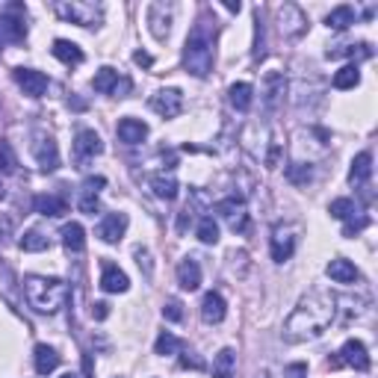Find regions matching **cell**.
<instances>
[{
	"mask_svg": "<svg viewBox=\"0 0 378 378\" xmlns=\"http://www.w3.org/2000/svg\"><path fill=\"white\" fill-rule=\"evenodd\" d=\"M366 225H370V219L366 216H361V219H346V228H343V237H354V233H361Z\"/></svg>",
	"mask_w": 378,
	"mask_h": 378,
	"instance_id": "40",
	"label": "cell"
},
{
	"mask_svg": "<svg viewBox=\"0 0 378 378\" xmlns=\"http://www.w3.org/2000/svg\"><path fill=\"white\" fill-rule=\"evenodd\" d=\"M287 174H290L293 183H307V181H310V169H307V165H302V163H293Z\"/></svg>",
	"mask_w": 378,
	"mask_h": 378,
	"instance_id": "41",
	"label": "cell"
},
{
	"mask_svg": "<svg viewBox=\"0 0 378 378\" xmlns=\"http://www.w3.org/2000/svg\"><path fill=\"white\" fill-rule=\"evenodd\" d=\"M127 287H130L127 275L121 272L118 266H107L104 275H101V290L104 293H127Z\"/></svg>",
	"mask_w": 378,
	"mask_h": 378,
	"instance_id": "24",
	"label": "cell"
},
{
	"mask_svg": "<svg viewBox=\"0 0 378 378\" xmlns=\"http://www.w3.org/2000/svg\"><path fill=\"white\" fill-rule=\"evenodd\" d=\"M216 213L228 219V225L233 233H242L249 228V213H246V204H242V198L231 195V198H222L216 204Z\"/></svg>",
	"mask_w": 378,
	"mask_h": 378,
	"instance_id": "10",
	"label": "cell"
},
{
	"mask_svg": "<svg viewBox=\"0 0 378 378\" xmlns=\"http://www.w3.org/2000/svg\"><path fill=\"white\" fill-rule=\"evenodd\" d=\"M284 378H307V363H290L284 370Z\"/></svg>",
	"mask_w": 378,
	"mask_h": 378,
	"instance_id": "43",
	"label": "cell"
},
{
	"mask_svg": "<svg viewBox=\"0 0 378 378\" xmlns=\"http://www.w3.org/2000/svg\"><path fill=\"white\" fill-rule=\"evenodd\" d=\"M334 296L325 290H314L307 293L302 302L296 305V310L284 322V340L287 343H307V340H319L328 331V325L334 322Z\"/></svg>",
	"mask_w": 378,
	"mask_h": 378,
	"instance_id": "1",
	"label": "cell"
},
{
	"mask_svg": "<svg viewBox=\"0 0 378 378\" xmlns=\"http://www.w3.org/2000/svg\"><path fill=\"white\" fill-rule=\"evenodd\" d=\"M24 296L30 307H36L39 314H57L65 307L71 296V287L62 278H48V275H27L24 278Z\"/></svg>",
	"mask_w": 378,
	"mask_h": 378,
	"instance_id": "3",
	"label": "cell"
},
{
	"mask_svg": "<svg viewBox=\"0 0 378 378\" xmlns=\"http://www.w3.org/2000/svg\"><path fill=\"white\" fill-rule=\"evenodd\" d=\"M92 89H95V92H101V95H118V71L109 69V65H104L101 71H95Z\"/></svg>",
	"mask_w": 378,
	"mask_h": 378,
	"instance_id": "22",
	"label": "cell"
},
{
	"mask_svg": "<svg viewBox=\"0 0 378 378\" xmlns=\"http://www.w3.org/2000/svg\"><path fill=\"white\" fill-rule=\"evenodd\" d=\"M18 169V157L6 139H0V174H12Z\"/></svg>",
	"mask_w": 378,
	"mask_h": 378,
	"instance_id": "35",
	"label": "cell"
},
{
	"mask_svg": "<svg viewBox=\"0 0 378 378\" xmlns=\"http://www.w3.org/2000/svg\"><path fill=\"white\" fill-rule=\"evenodd\" d=\"M154 352L163 354V358L165 354H177L181 352V340H177L174 334H169V331H163V334L157 337V343H154Z\"/></svg>",
	"mask_w": 378,
	"mask_h": 378,
	"instance_id": "36",
	"label": "cell"
},
{
	"mask_svg": "<svg viewBox=\"0 0 378 378\" xmlns=\"http://www.w3.org/2000/svg\"><path fill=\"white\" fill-rule=\"evenodd\" d=\"M77 207H80L83 213H92V216H95L101 204H98V195H95V192H83V195H80V204H77Z\"/></svg>",
	"mask_w": 378,
	"mask_h": 378,
	"instance_id": "42",
	"label": "cell"
},
{
	"mask_svg": "<svg viewBox=\"0 0 378 378\" xmlns=\"http://www.w3.org/2000/svg\"><path fill=\"white\" fill-rule=\"evenodd\" d=\"M148 183H151V189H154V195L165 198V201H172V198L177 195V181H174L172 174H154Z\"/></svg>",
	"mask_w": 378,
	"mask_h": 378,
	"instance_id": "28",
	"label": "cell"
},
{
	"mask_svg": "<svg viewBox=\"0 0 378 378\" xmlns=\"http://www.w3.org/2000/svg\"><path fill=\"white\" fill-rule=\"evenodd\" d=\"M127 225H130V222H127V213H107L104 222L98 225V237L113 246V242H118L121 237H125Z\"/></svg>",
	"mask_w": 378,
	"mask_h": 378,
	"instance_id": "12",
	"label": "cell"
},
{
	"mask_svg": "<svg viewBox=\"0 0 378 378\" xmlns=\"http://www.w3.org/2000/svg\"><path fill=\"white\" fill-rule=\"evenodd\" d=\"M148 24H151V33L154 39H165L172 30V9L165 3H154L148 9Z\"/></svg>",
	"mask_w": 378,
	"mask_h": 378,
	"instance_id": "15",
	"label": "cell"
},
{
	"mask_svg": "<svg viewBox=\"0 0 378 378\" xmlns=\"http://www.w3.org/2000/svg\"><path fill=\"white\" fill-rule=\"evenodd\" d=\"M233 370H237V352L222 349L213 358V378H233Z\"/></svg>",
	"mask_w": 378,
	"mask_h": 378,
	"instance_id": "26",
	"label": "cell"
},
{
	"mask_svg": "<svg viewBox=\"0 0 378 378\" xmlns=\"http://www.w3.org/2000/svg\"><path fill=\"white\" fill-rule=\"evenodd\" d=\"M198 240H201L204 246H216L219 242V225H216L213 216H204L198 222Z\"/></svg>",
	"mask_w": 378,
	"mask_h": 378,
	"instance_id": "33",
	"label": "cell"
},
{
	"mask_svg": "<svg viewBox=\"0 0 378 378\" xmlns=\"http://www.w3.org/2000/svg\"><path fill=\"white\" fill-rule=\"evenodd\" d=\"M30 151H33V157H36L42 172H57L60 169V148H57V142H53V136H48V133H42V130L33 133Z\"/></svg>",
	"mask_w": 378,
	"mask_h": 378,
	"instance_id": "6",
	"label": "cell"
},
{
	"mask_svg": "<svg viewBox=\"0 0 378 378\" xmlns=\"http://www.w3.org/2000/svg\"><path fill=\"white\" fill-rule=\"evenodd\" d=\"M151 109L163 118H177L183 109V92L181 89H160L151 95Z\"/></svg>",
	"mask_w": 378,
	"mask_h": 378,
	"instance_id": "9",
	"label": "cell"
},
{
	"mask_svg": "<svg viewBox=\"0 0 378 378\" xmlns=\"http://www.w3.org/2000/svg\"><path fill=\"white\" fill-rule=\"evenodd\" d=\"M133 62L142 65V69H151V65H154V57H151V53H145V51H136V53H133Z\"/></svg>",
	"mask_w": 378,
	"mask_h": 378,
	"instance_id": "44",
	"label": "cell"
},
{
	"mask_svg": "<svg viewBox=\"0 0 378 378\" xmlns=\"http://www.w3.org/2000/svg\"><path fill=\"white\" fill-rule=\"evenodd\" d=\"M331 370H340V366H352V370L358 372H366L370 370V354H366V346L361 340H346L340 349V358L328 361Z\"/></svg>",
	"mask_w": 378,
	"mask_h": 378,
	"instance_id": "7",
	"label": "cell"
},
{
	"mask_svg": "<svg viewBox=\"0 0 378 378\" xmlns=\"http://www.w3.org/2000/svg\"><path fill=\"white\" fill-rule=\"evenodd\" d=\"M358 83H361V71H358V65L354 62L343 65V69L334 74V89H343V92H346V89H354Z\"/></svg>",
	"mask_w": 378,
	"mask_h": 378,
	"instance_id": "31",
	"label": "cell"
},
{
	"mask_svg": "<svg viewBox=\"0 0 378 378\" xmlns=\"http://www.w3.org/2000/svg\"><path fill=\"white\" fill-rule=\"evenodd\" d=\"M15 83L24 89V95H30V98H42L51 86L48 74H42L36 69H15Z\"/></svg>",
	"mask_w": 378,
	"mask_h": 378,
	"instance_id": "11",
	"label": "cell"
},
{
	"mask_svg": "<svg viewBox=\"0 0 378 378\" xmlns=\"http://www.w3.org/2000/svg\"><path fill=\"white\" fill-rule=\"evenodd\" d=\"M254 60H263L266 57V36H263V21H260V12H258V21H254Z\"/></svg>",
	"mask_w": 378,
	"mask_h": 378,
	"instance_id": "38",
	"label": "cell"
},
{
	"mask_svg": "<svg viewBox=\"0 0 378 378\" xmlns=\"http://www.w3.org/2000/svg\"><path fill=\"white\" fill-rule=\"evenodd\" d=\"M51 53H53V57H57L60 62H65V65H80V62H83V51L77 48L74 42H69V39H57V42H53Z\"/></svg>",
	"mask_w": 378,
	"mask_h": 378,
	"instance_id": "23",
	"label": "cell"
},
{
	"mask_svg": "<svg viewBox=\"0 0 378 378\" xmlns=\"http://www.w3.org/2000/svg\"><path fill=\"white\" fill-rule=\"evenodd\" d=\"M213 24L201 15L195 21V27L189 30L186 44H183V69L192 77H201V80L213 71V33H216Z\"/></svg>",
	"mask_w": 378,
	"mask_h": 378,
	"instance_id": "2",
	"label": "cell"
},
{
	"mask_svg": "<svg viewBox=\"0 0 378 378\" xmlns=\"http://www.w3.org/2000/svg\"><path fill=\"white\" fill-rule=\"evenodd\" d=\"M293 251H296V237H293V231H287V228L278 225V228L272 231V260L284 263V260L293 258Z\"/></svg>",
	"mask_w": 378,
	"mask_h": 378,
	"instance_id": "13",
	"label": "cell"
},
{
	"mask_svg": "<svg viewBox=\"0 0 378 378\" xmlns=\"http://www.w3.org/2000/svg\"><path fill=\"white\" fill-rule=\"evenodd\" d=\"M60 237H62V246L69 251H83V246H86V231H83L80 222H69Z\"/></svg>",
	"mask_w": 378,
	"mask_h": 378,
	"instance_id": "25",
	"label": "cell"
},
{
	"mask_svg": "<svg viewBox=\"0 0 378 378\" xmlns=\"http://www.w3.org/2000/svg\"><path fill=\"white\" fill-rule=\"evenodd\" d=\"M60 366V354H57V349H51V346H36V372L39 375H51L53 370Z\"/></svg>",
	"mask_w": 378,
	"mask_h": 378,
	"instance_id": "27",
	"label": "cell"
},
{
	"mask_svg": "<svg viewBox=\"0 0 378 378\" xmlns=\"http://www.w3.org/2000/svg\"><path fill=\"white\" fill-rule=\"evenodd\" d=\"M163 316L169 319V322H181V319H183V305L177 302V298H169V302H165V307H163Z\"/></svg>",
	"mask_w": 378,
	"mask_h": 378,
	"instance_id": "39",
	"label": "cell"
},
{
	"mask_svg": "<svg viewBox=\"0 0 378 378\" xmlns=\"http://www.w3.org/2000/svg\"><path fill=\"white\" fill-rule=\"evenodd\" d=\"M325 24L331 30H349L354 24V9L352 6H337V9H331L328 18H325Z\"/></svg>",
	"mask_w": 378,
	"mask_h": 378,
	"instance_id": "30",
	"label": "cell"
},
{
	"mask_svg": "<svg viewBox=\"0 0 378 378\" xmlns=\"http://www.w3.org/2000/svg\"><path fill=\"white\" fill-rule=\"evenodd\" d=\"M107 181H104V177H89V181L83 183V192H95L98 195V189H101Z\"/></svg>",
	"mask_w": 378,
	"mask_h": 378,
	"instance_id": "45",
	"label": "cell"
},
{
	"mask_svg": "<svg viewBox=\"0 0 378 378\" xmlns=\"http://www.w3.org/2000/svg\"><path fill=\"white\" fill-rule=\"evenodd\" d=\"M177 284L189 293L201 287V266H198L192 258H183L181 263H177Z\"/></svg>",
	"mask_w": 378,
	"mask_h": 378,
	"instance_id": "19",
	"label": "cell"
},
{
	"mask_svg": "<svg viewBox=\"0 0 378 378\" xmlns=\"http://www.w3.org/2000/svg\"><path fill=\"white\" fill-rule=\"evenodd\" d=\"M148 136V125L139 118H121L118 121V139L125 142V145H139V142H145Z\"/></svg>",
	"mask_w": 378,
	"mask_h": 378,
	"instance_id": "17",
	"label": "cell"
},
{
	"mask_svg": "<svg viewBox=\"0 0 378 378\" xmlns=\"http://www.w3.org/2000/svg\"><path fill=\"white\" fill-rule=\"evenodd\" d=\"M278 27H281L284 39H298L307 30V15L296 3H284L278 6Z\"/></svg>",
	"mask_w": 378,
	"mask_h": 378,
	"instance_id": "8",
	"label": "cell"
},
{
	"mask_svg": "<svg viewBox=\"0 0 378 378\" xmlns=\"http://www.w3.org/2000/svg\"><path fill=\"white\" fill-rule=\"evenodd\" d=\"M325 275L331 278L334 284H354L361 278V272L354 269V263L346 260V258H334L328 266H325Z\"/></svg>",
	"mask_w": 378,
	"mask_h": 378,
	"instance_id": "16",
	"label": "cell"
},
{
	"mask_svg": "<svg viewBox=\"0 0 378 378\" xmlns=\"http://www.w3.org/2000/svg\"><path fill=\"white\" fill-rule=\"evenodd\" d=\"M228 95H231V104L240 109V113H249V107H251V95H254V89L251 83H233L228 89Z\"/></svg>",
	"mask_w": 378,
	"mask_h": 378,
	"instance_id": "29",
	"label": "cell"
},
{
	"mask_svg": "<svg viewBox=\"0 0 378 378\" xmlns=\"http://www.w3.org/2000/svg\"><path fill=\"white\" fill-rule=\"evenodd\" d=\"M60 378H80V375H77V372H65V375H60Z\"/></svg>",
	"mask_w": 378,
	"mask_h": 378,
	"instance_id": "50",
	"label": "cell"
},
{
	"mask_svg": "<svg viewBox=\"0 0 378 378\" xmlns=\"http://www.w3.org/2000/svg\"><path fill=\"white\" fill-rule=\"evenodd\" d=\"M27 39V9L24 3H6L0 12V44H18Z\"/></svg>",
	"mask_w": 378,
	"mask_h": 378,
	"instance_id": "5",
	"label": "cell"
},
{
	"mask_svg": "<svg viewBox=\"0 0 378 378\" xmlns=\"http://www.w3.org/2000/svg\"><path fill=\"white\" fill-rule=\"evenodd\" d=\"M104 151V142L98 136L95 130H80L74 139V154L77 160H89V157H98V154Z\"/></svg>",
	"mask_w": 378,
	"mask_h": 378,
	"instance_id": "14",
	"label": "cell"
},
{
	"mask_svg": "<svg viewBox=\"0 0 378 378\" xmlns=\"http://www.w3.org/2000/svg\"><path fill=\"white\" fill-rule=\"evenodd\" d=\"M331 57H363V60H370L372 57V48L366 42H361V44H343V48H334V51H328V60Z\"/></svg>",
	"mask_w": 378,
	"mask_h": 378,
	"instance_id": "32",
	"label": "cell"
},
{
	"mask_svg": "<svg viewBox=\"0 0 378 378\" xmlns=\"http://www.w3.org/2000/svg\"><path fill=\"white\" fill-rule=\"evenodd\" d=\"M225 9H228V12H240V0H237V3H233V0H228V3H225Z\"/></svg>",
	"mask_w": 378,
	"mask_h": 378,
	"instance_id": "49",
	"label": "cell"
},
{
	"mask_svg": "<svg viewBox=\"0 0 378 378\" xmlns=\"http://www.w3.org/2000/svg\"><path fill=\"white\" fill-rule=\"evenodd\" d=\"M328 213L334 216V219H352L354 213H358V207H354L352 198H334L328 207Z\"/></svg>",
	"mask_w": 378,
	"mask_h": 378,
	"instance_id": "37",
	"label": "cell"
},
{
	"mask_svg": "<svg viewBox=\"0 0 378 378\" xmlns=\"http://www.w3.org/2000/svg\"><path fill=\"white\" fill-rule=\"evenodd\" d=\"M92 314H95V319H107V314H109V305H104V302H98V305H95V310H92Z\"/></svg>",
	"mask_w": 378,
	"mask_h": 378,
	"instance_id": "48",
	"label": "cell"
},
{
	"mask_svg": "<svg viewBox=\"0 0 378 378\" xmlns=\"http://www.w3.org/2000/svg\"><path fill=\"white\" fill-rule=\"evenodd\" d=\"M53 9L62 21H71L77 27H98L104 21V9L89 0H57Z\"/></svg>",
	"mask_w": 378,
	"mask_h": 378,
	"instance_id": "4",
	"label": "cell"
},
{
	"mask_svg": "<svg viewBox=\"0 0 378 378\" xmlns=\"http://www.w3.org/2000/svg\"><path fill=\"white\" fill-rule=\"evenodd\" d=\"M225 314H228V305L219 293H207L201 298V319L207 322V325H219V322L225 319Z\"/></svg>",
	"mask_w": 378,
	"mask_h": 378,
	"instance_id": "18",
	"label": "cell"
},
{
	"mask_svg": "<svg viewBox=\"0 0 378 378\" xmlns=\"http://www.w3.org/2000/svg\"><path fill=\"white\" fill-rule=\"evenodd\" d=\"M21 249L24 251H44V249H51V240L44 237L42 231H27L24 237H21Z\"/></svg>",
	"mask_w": 378,
	"mask_h": 378,
	"instance_id": "34",
	"label": "cell"
},
{
	"mask_svg": "<svg viewBox=\"0 0 378 378\" xmlns=\"http://www.w3.org/2000/svg\"><path fill=\"white\" fill-rule=\"evenodd\" d=\"M33 210L42 213V216L57 219L62 213H69V204H65L62 198H57V195H36V198H33Z\"/></svg>",
	"mask_w": 378,
	"mask_h": 378,
	"instance_id": "20",
	"label": "cell"
},
{
	"mask_svg": "<svg viewBox=\"0 0 378 378\" xmlns=\"http://www.w3.org/2000/svg\"><path fill=\"white\" fill-rule=\"evenodd\" d=\"M181 366H186V370H189V366H192V370H204V361L195 358V354H192V358H189V354H183V358H181Z\"/></svg>",
	"mask_w": 378,
	"mask_h": 378,
	"instance_id": "46",
	"label": "cell"
},
{
	"mask_svg": "<svg viewBox=\"0 0 378 378\" xmlns=\"http://www.w3.org/2000/svg\"><path fill=\"white\" fill-rule=\"evenodd\" d=\"M370 174H372V154L370 151H361L358 157L352 160V169H349V181L354 186H361L370 181Z\"/></svg>",
	"mask_w": 378,
	"mask_h": 378,
	"instance_id": "21",
	"label": "cell"
},
{
	"mask_svg": "<svg viewBox=\"0 0 378 378\" xmlns=\"http://www.w3.org/2000/svg\"><path fill=\"white\" fill-rule=\"evenodd\" d=\"M189 222H192V210H189V207H186V210H183V213H181V219H177V231H181V233H183V231H186V225H189Z\"/></svg>",
	"mask_w": 378,
	"mask_h": 378,
	"instance_id": "47",
	"label": "cell"
}]
</instances>
